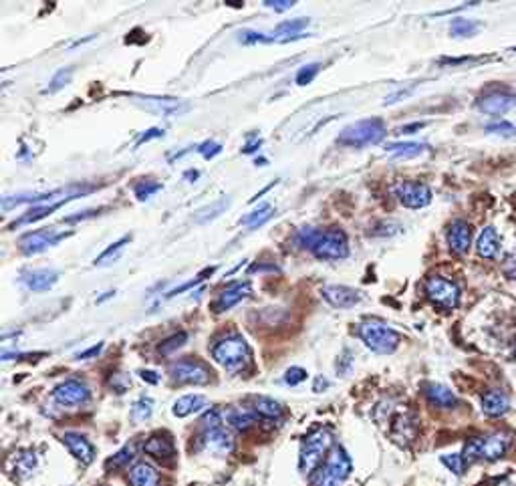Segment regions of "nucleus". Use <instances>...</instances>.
<instances>
[{
	"instance_id": "1",
	"label": "nucleus",
	"mask_w": 516,
	"mask_h": 486,
	"mask_svg": "<svg viewBox=\"0 0 516 486\" xmlns=\"http://www.w3.org/2000/svg\"><path fill=\"white\" fill-rule=\"evenodd\" d=\"M95 188L93 186H81V184H71L65 188H57L51 192H21V194H14V196H4L2 198V210L8 212L13 210L14 206H21V204H59V202H71L75 198L85 196L93 192Z\"/></svg>"
},
{
	"instance_id": "2",
	"label": "nucleus",
	"mask_w": 516,
	"mask_h": 486,
	"mask_svg": "<svg viewBox=\"0 0 516 486\" xmlns=\"http://www.w3.org/2000/svg\"><path fill=\"white\" fill-rule=\"evenodd\" d=\"M335 446L333 432L329 428H317L309 436H304L301 444V456H299V470L303 474H313L323 460L327 458L329 450Z\"/></svg>"
},
{
	"instance_id": "3",
	"label": "nucleus",
	"mask_w": 516,
	"mask_h": 486,
	"mask_svg": "<svg viewBox=\"0 0 516 486\" xmlns=\"http://www.w3.org/2000/svg\"><path fill=\"white\" fill-rule=\"evenodd\" d=\"M351 458L347 456L341 446H335L329 450L327 458L311 476V486H343V482L351 474Z\"/></svg>"
},
{
	"instance_id": "4",
	"label": "nucleus",
	"mask_w": 516,
	"mask_h": 486,
	"mask_svg": "<svg viewBox=\"0 0 516 486\" xmlns=\"http://www.w3.org/2000/svg\"><path fill=\"white\" fill-rule=\"evenodd\" d=\"M510 444H512V438L504 432L490 434V436H484V438H472V440L466 442L462 456L468 466L472 462H476V460L496 462V460H500L508 452Z\"/></svg>"
},
{
	"instance_id": "5",
	"label": "nucleus",
	"mask_w": 516,
	"mask_h": 486,
	"mask_svg": "<svg viewBox=\"0 0 516 486\" xmlns=\"http://www.w3.org/2000/svg\"><path fill=\"white\" fill-rule=\"evenodd\" d=\"M212 357L216 359V363L222 366L226 371L236 373L251 363L252 351L248 343L244 341L240 335H230V337H224L222 341L214 345Z\"/></svg>"
},
{
	"instance_id": "6",
	"label": "nucleus",
	"mask_w": 516,
	"mask_h": 486,
	"mask_svg": "<svg viewBox=\"0 0 516 486\" xmlns=\"http://www.w3.org/2000/svg\"><path fill=\"white\" fill-rule=\"evenodd\" d=\"M357 335L373 354L379 355L394 354L399 341H401V337H399L396 329H391L389 325L377 321V319H367V321L359 323Z\"/></svg>"
},
{
	"instance_id": "7",
	"label": "nucleus",
	"mask_w": 516,
	"mask_h": 486,
	"mask_svg": "<svg viewBox=\"0 0 516 486\" xmlns=\"http://www.w3.org/2000/svg\"><path fill=\"white\" fill-rule=\"evenodd\" d=\"M385 123L379 118H367L347 125L339 133L337 144L345 147H367L379 144L385 137Z\"/></svg>"
},
{
	"instance_id": "8",
	"label": "nucleus",
	"mask_w": 516,
	"mask_h": 486,
	"mask_svg": "<svg viewBox=\"0 0 516 486\" xmlns=\"http://www.w3.org/2000/svg\"><path fill=\"white\" fill-rule=\"evenodd\" d=\"M309 250L319 261H343L349 256V242L343 230L329 228V230H319L317 238Z\"/></svg>"
},
{
	"instance_id": "9",
	"label": "nucleus",
	"mask_w": 516,
	"mask_h": 486,
	"mask_svg": "<svg viewBox=\"0 0 516 486\" xmlns=\"http://www.w3.org/2000/svg\"><path fill=\"white\" fill-rule=\"evenodd\" d=\"M424 289L428 299L442 309H456L460 305V287L444 276H430Z\"/></svg>"
},
{
	"instance_id": "10",
	"label": "nucleus",
	"mask_w": 516,
	"mask_h": 486,
	"mask_svg": "<svg viewBox=\"0 0 516 486\" xmlns=\"http://www.w3.org/2000/svg\"><path fill=\"white\" fill-rule=\"evenodd\" d=\"M170 373H172L173 381L190 383V385H206V383H210V378H212L210 369L198 359H180L172 363Z\"/></svg>"
},
{
	"instance_id": "11",
	"label": "nucleus",
	"mask_w": 516,
	"mask_h": 486,
	"mask_svg": "<svg viewBox=\"0 0 516 486\" xmlns=\"http://www.w3.org/2000/svg\"><path fill=\"white\" fill-rule=\"evenodd\" d=\"M69 234L65 232H57L55 228H42V230H35V232H27L18 240V247L25 254H39L42 250L57 247L63 238Z\"/></svg>"
},
{
	"instance_id": "12",
	"label": "nucleus",
	"mask_w": 516,
	"mask_h": 486,
	"mask_svg": "<svg viewBox=\"0 0 516 486\" xmlns=\"http://www.w3.org/2000/svg\"><path fill=\"white\" fill-rule=\"evenodd\" d=\"M53 400L63 407L83 406L91 400L89 388L79 380H67L53 390Z\"/></svg>"
},
{
	"instance_id": "13",
	"label": "nucleus",
	"mask_w": 516,
	"mask_h": 486,
	"mask_svg": "<svg viewBox=\"0 0 516 486\" xmlns=\"http://www.w3.org/2000/svg\"><path fill=\"white\" fill-rule=\"evenodd\" d=\"M135 103L144 107L147 111L154 113H161V115H180L190 109V103H185L182 99H173V97H154V95H132Z\"/></svg>"
},
{
	"instance_id": "14",
	"label": "nucleus",
	"mask_w": 516,
	"mask_h": 486,
	"mask_svg": "<svg viewBox=\"0 0 516 486\" xmlns=\"http://www.w3.org/2000/svg\"><path fill=\"white\" fill-rule=\"evenodd\" d=\"M200 448L210 452V454H216V456H226V454H230L234 450V438H232V434L228 432L224 426L202 430Z\"/></svg>"
},
{
	"instance_id": "15",
	"label": "nucleus",
	"mask_w": 516,
	"mask_h": 486,
	"mask_svg": "<svg viewBox=\"0 0 516 486\" xmlns=\"http://www.w3.org/2000/svg\"><path fill=\"white\" fill-rule=\"evenodd\" d=\"M396 194L399 202L411 210L425 208L432 202V190L425 184H420V182H401V184H397Z\"/></svg>"
},
{
	"instance_id": "16",
	"label": "nucleus",
	"mask_w": 516,
	"mask_h": 486,
	"mask_svg": "<svg viewBox=\"0 0 516 486\" xmlns=\"http://www.w3.org/2000/svg\"><path fill=\"white\" fill-rule=\"evenodd\" d=\"M478 109L486 115H503L516 106V95L508 91H492L476 101Z\"/></svg>"
},
{
	"instance_id": "17",
	"label": "nucleus",
	"mask_w": 516,
	"mask_h": 486,
	"mask_svg": "<svg viewBox=\"0 0 516 486\" xmlns=\"http://www.w3.org/2000/svg\"><path fill=\"white\" fill-rule=\"evenodd\" d=\"M57 281H59V273L55 269H33L21 275V285L33 293H45L53 289Z\"/></svg>"
},
{
	"instance_id": "18",
	"label": "nucleus",
	"mask_w": 516,
	"mask_h": 486,
	"mask_svg": "<svg viewBox=\"0 0 516 486\" xmlns=\"http://www.w3.org/2000/svg\"><path fill=\"white\" fill-rule=\"evenodd\" d=\"M251 293H252V287L248 281L228 285V287H226V289L218 295V299H216V303L212 305L214 313H224V311H228V309L236 307L240 301H244L246 297H251Z\"/></svg>"
},
{
	"instance_id": "19",
	"label": "nucleus",
	"mask_w": 516,
	"mask_h": 486,
	"mask_svg": "<svg viewBox=\"0 0 516 486\" xmlns=\"http://www.w3.org/2000/svg\"><path fill=\"white\" fill-rule=\"evenodd\" d=\"M323 299L329 303L335 309H353L355 305H359L361 297L355 289L351 287H345V285H329V287H323L321 289Z\"/></svg>"
},
{
	"instance_id": "20",
	"label": "nucleus",
	"mask_w": 516,
	"mask_h": 486,
	"mask_svg": "<svg viewBox=\"0 0 516 486\" xmlns=\"http://www.w3.org/2000/svg\"><path fill=\"white\" fill-rule=\"evenodd\" d=\"M63 444L69 448V452L75 456V458L83 462V464H91L93 460H95V446H93L91 442L85 438V436H81L79 432H65L63 434Z\"/></svg>"
},
{
	"instance_id": "21",
	"label": "nucleus",
	"mask_w": 516,
	"mask_h": 486,
	"mask_svg": "<svg viewBox=\"0 0 516 486\" xmlns=\"http://www.w3.org/2000/svg\"><path fill=\"white\" fill-rule=\"evenodd\" d=\"M472 244V230L468 222L464 220H454V222L448 226V247L454 254H466L468 249Z\"/></svg>"
},
{
	"instance_id": "22",
	"label": "nucleus",
	"mask_w": 516,
	"mask_h": 486,
	"mask_svg": "<svg viewBox=\"0 0 516 486\" xmlns=\"http://www.w3.org/2000/svg\"><path fill=\"white\" fill-rule=\"evenodd\" d=\"M510 395L504 390H490L482 395V412L488 418H500L510 409Z\"/></svg>"
},
{
	"instance_id": "23",
	"label": "nucleus",
	"mask_w": 516,
	"mask_h": 486,
	"mask_svg": "<svg viewBox=\"0 0 516 486\" xmlns=\"http://www.w3.org/2000/svg\"><path fill=\"white\" fill-rule=\"evenodd\" d=\"M144 452L154 456L158 460L172 458L176 454V446H173L172 438L170 436H164V434H154L147 438V442L144 444Z\"/></svg>"
},
{
	"instance_id": "24",
	"label": "nucleus",
	"mask_w": 516,
	"mask_h": 486,
	"mask_svg": "<svg viewBox=\"0 0 516 486\" xmlns=\"http://www.w3.org/2000/svg\"><path fill=\"white\" fill-rule=\"evenodd\" d=\"M415 432H418V426H415V420L411 418L410 414H399V416L394 418L391 438L396 440L397 444L408 446L411 440L415 438Z\"/></svg>"
},
{
	"instance_id": "25",
	"label": "nucleus",
	"mask_w": 516,
	"mask_h": 486,
	"mask_svg": "<svg viewBox=\"0 0 516 486\" xmlns=\"http://www.w3.org/2000/svg\"><path fill=\"white\" fill-rule=\"evenodd\" d=\"M130 485L132 486H161L159 473L147 462H137L130 470Z\"/></svg>"
},
{
	"instance_id": "26",
	"label": "nucleus",
	"mask_w": 516,
	"mask_h": 486,
	"mask_svg": "<svg viewBox=\"0 0 516 486\" xmlns=\"http://www.w3.org/2000/svg\"><path fill=\"white\" fill-rule=\"evenodd\" d=\"M476 252L482 259H496L500 252V237L494 226H486L476 240Z\"/></svg>"
},
{
	"instance_id": "27",
	"label": "nucleus",
	"mask_w": 516,
	"mask_h": 486,
	"mask_svg": "<svg viewBox=\"0 0 516 486\" xmlns=\"http://www.w3.org/2000/svg\"><path fill=\"white\" fill-rule=\"evenodd\" d=\"M256 418H258V414L254 407H230V409H226L224 424H230L234 430H248L256 422Z\"/></svg>"
},
{
	"instance_id": "28",
	"label": "nucleus",
	"mask_w": 516,
	"mask_h": 486,
	"mask_svg": "<svg viewBox=\"0 0 516 486\" xmlns=\"http://www.w3.org/2000/svg\"><path fill=\"white\" fill-rule=\"evenodd\" d=\"M425 397L432 406L444 407V409H452L458 404L456 395L452 394L446 385H440V383H428L425 385Z\"/></svg>"
},
{
	"instance_id": "29",
	"label": "nucleus",
	"mask_w": 516,
	"mask_h": 486,
	"mask_svg": "<svg viewBox=\"0 0 516 486\" xmlns=\"http://www.w3.org/2000/svg\"><path fill=\"white\" fill-rule=\"evenodd\" d=\"M206 406H208V400L204 395L188 394L182 395L180 400H176L172 412L173 416H178V418H185V416H192V414H196V412H200L202 407Z\"/></svg>"
},
{
	"instance_id": "30",
	"label": "nucleus",
	"mask_w": 516,
	"mask_h": 486,
	"mask_svg": "<svg viewBox=\"0 0 516 486\" xmlns=\"http://www.w3.org/2000/svg\"><path fill=\"white\" fill-rule=\"evenodd\" d=\"M385 149H387L394 158L410 159L422 156L425 149H428V145L420 144V142H397V144H387L385 145Z\"/></svg>"
},
{
	"instance_id": "31",
	"label": "nucleus",
	"mask_w": 516,
	"mask_h": 486,
	"mask_svg": "<svg viewBox=\"0 0 516 486\" xmlns=\"http://www.w3.org/2000/svg\"><path fill=\"white\" fill-rule=\"evenodd\" d=\"M132 242V237H123L120 238L117 242L109 244V249H105L97 259H95V266H107V264H113L120 261L121 252L125 250V247Z\"/></svg>"
},
{
	"instance_id": "32",
	"label": "nucleus",
	"mask_w": 516,
	"mask_h": 486,
	"mask_svg": "<svg viewBox=\"0 0 516 486\" xmlns=\"http://www.w3.org/2000/svg\"><path fill=\"white\" fill-rule=\"evenodd\" d=\"M230 206V198H220V200H216L212 202L210 206H206V208H200L196 212V216H194V220L198 224H206L214 220V218H218L220 214H224V210Z\"/></svg>"
},
{
	"instance_id": "33",
	"label": "nucleus",
	"mask_w": 516,
	"mask_h": 486,
	"mask_svg": "<svg viewBox=\"0 0 516 486\" xmlns=\"http://www.w3.org/2000/svg\"><path fill=\"white\" fill-rule=\"evenodd\" d=\"M273 216H275V208H273L270 204H263V206H258L256 210H252L248 216L240 218V224L246 226V228H258V226H263L265 222H268Z\"/></svg>"
},
{
	"instance_id": "34",
	"label": "nucleus",
	"mask_w": 516,
	"mask_h": 486,
	"mask_svg": "<svg viewBox=\"0 0 516 486\" xmlns=\"http://www.w3.org/2000/svg\"><path fill=\"white\" fill-rule=\"evenodd\" d=\"M254 409H256L258 416H263L266 420H278L282 416V406L275 402L273 397H256Z\"/></svg>"
},
{
	"instance_id": "35",
	"label": "nucleus",
	"mask_w": 516,
	"mask_h": 486,
	"mask_svg": "<svg viewBox=\"0 0 516 486\" xmlns=\"http://www.w3.org/2000/svg\"><path fill=\"white\" fill-rule=\"evenodd\" d=\"M154 414V400L149 395H142L133 402L132 406V420L133 422H146L151 418Z\"/></svg>"
},
{
	"instance_id": "36",
	"label": "nucleus",
	"mask_w": 516,
	"mask_h": 486,
	"mask_svg": "<svg viewBox=\"0 0 516 486\" xmlns=\"http://www.w3.org/2000/svg\"><path fill=\"white\" fill-rule=\"evenodd\" d=\"M35 468H37V458H35L33 452H23L14 458V473L21 478H28Z\"/></svg>"
},
{
	"instance_id": "37",
	"label": "nucleus",
	"mask_w": 516,
	"mask_h": 486,
	"mask_svg": "<svg viewBox=\"0 0 516 486\" xmlns=\"http://www.w3.org/2000/svg\"><path fill=\"white\" fill-rule=\"evenodd\" d=\"M71 79H73V69H71V67L59 69V71L53 75V79L49 81V87L45 89V93H51V95H53V93L65 89L67 85L71 83Z\"/></svg>"
},
{
	"instance_id": "38",
	"label": "nucleus",
	"mask_w": 516,
	"mask_h": 486,
	"mask_svg": "<svg viewBox=\"0 0 516 486\" xmlns=\"http://www.w3.org/2000/svg\"><path fill=\"white\" fill-rule=\"evenodd\" d=\"M133 458H135V448L133 446L121 448L115 456H111V458L105 460V468L107 470H111V468H113V470H115V468H123V466H127Z\"/></svg>"
},
{
	"instance_id": "39",
	"label": "nucleus",
	"mask_w": 516,
	"mask_h": 486,
	"mask_svg": "<svg viewBox=\"0 0 516 486\" xmlns=\"http://www.w3.org/2000/svg\"><path fill=\"white\" fill-rule=\"evenodd\" d=\"M185 341H188V333H185V331L173 333L172 337H168L166 341H161V345L158 347V351L161 355H172L173 351H178Z\"/></svg>"
},
{
	"instance_id": "40",
	"label": "nucleus",
	"mask_w": 516,
	"mask_h": 486,
	"mask_svg": "<svg viewBox=\"0 0 516 486\" xmlns=\"http://www.w3.org/2000/svg\"><path fill=\"white\" fill-rule=\"evenodd\" d=\"M476 30H478L476 23L466 21V18H456V21H452L450 25L452 37H470V35H474Z\"/></svg>"
},
{
	"instance_id": "41",
	"label": "nucleus",
	"mask_w": 516,
	"mask_h": 486,
	"mask_svg": "<svg viewBox=\"0 0 516 486\" xmlns=\"http://www.w3.org/2000/svg\"><path fill=\"white\" fill-rule=\"evenodd\" d=\"M442 464L448 468V470H452V473L456 474V476H460V474H464V470L468 468V464H466V460H464L462 454H446V456H442Z\"/></svg>"
},
{
	"instance_id": "42",
	"label": "nucleus",
	"mask_w": 516,
	"mask_h": 486,
	"mask_svg": "<svg viewBox=\"0 0 516 486\" xmlns=\"http://www.w3.org/2000/svg\"><path fill=\"white\" fill-rule=\"evenodd\" d=\"M159 190H161V184H159V182H139V184L133 188L135 198H137L139 202H146V200H149V198L154 196V194H158Z\"/></svg>"
},
{
	"instance_id": "43",
	"label": "nucleus",
	"mask_w": 516,
	"mask_h": 486,
	"mask_svg": "<svg viewBox=\"0 0 516 486\" xmlns=\"http://www.w3.org/2000/svg\"><path fill=\"white\" fill-rule=\"evenodd\" d=\"M319 69H321V65H319V63H309V65L301 67V69H299V73H297V77H294L297 85H301V87L309 85L311 81L317 77Z\"/></svg>"
},
{
	"instance_id": "44",
	"label": "nucleus",
	"mask_w": 516,
	"mask_h": 486,
	"mask_svg": "<svg viewBox=\"0 0 516 486\" xmlns=\"http://www.w3.org/2000/svg\"><path fill=\"white\" fill-rule=\"evenodd\" d=\"M486 132L488 133H496V135H503V137H508L516 132V128L512 123L508 121H492L486 125Z\"/></svg>"
},
{
	"instance_id": "45",
	"label": "nucleus",
	"mask_w": 516,
	"mask_h": 486,
	"mask_svg": "<svg viewBox=\"0 0 516 486\" xmlns=\"http://www.w3.org/2000/svg\"><path fill=\"white\" fill-rule=\"evenodd\" d=\"M109 385L113 388V392L125 394V392L130 390V385H132V380H130V375H125V373H113L111 380H109Z\"/></svg>"
},
{
	"instance_id": "46",
	"label": "nucleus",
	"mask_w": 516,
	"mask_h": 486,
	"mask_svg": "<svg viewBox=\"0 0 516 486\" xmlns=\"http://www.w3.org/2000/svg\"><path fill=\"white\" fill-rule=\"evenodd\" d=\"M220 152H222V145L218 144V142H204L202 145H198V154L204 159L216 158Z\"/></svg>"
},
{
	"instance_id": "47",
	"label": "nucleus",
	"mask_w": 516,
	"mask_h": 486,
	"mask_svg": "<svg viewBox=\"0 0 516 486\" xmlns=\"http://www.w3.org/2000/svg\"><path fill=\"white\" fill-rule=\"evenodd\" d=\"M306 380V371L303 368H291L285 371V383L287 385H299Z\"/></svg>"
},
{
	"instance_id": "48",
	"label": "nucleus",
	"mask_w": 516,
	"mask_h": 486,
	"mask_svg": "<svg viewBox=\"0 0 516 486\" xmlns=\"http://www.w3.org/2000/svg\"><path fill=\"white\" fill-rule=\"evenodd\" d=\"M263 4H265L266 9H273L277 13H285V11H291L297 2L294 0H265Z\"/></svg>"
},
{
	"instance_id": "49",
	"label": "nucleus",
	"mask_w": 516,
	"mask_h": 486,
	"mask_svg": "<svg viewBox=\"0 0 516 486\" xmlns=\"http://www.w3.org/2000/svg\"><path fill=\"white\" fill-rule=\"evenodd\" d=\"M164 130H159V128H151V130H147L139 135V140H137V144L135 147H139V145L147 144V142H151V140H158V137H164Z\"/></svg>"
},
{
	"instance_id": "50",
	"label": "nucleus",
	"mask_w": 516,
	"mask_h": 486,
	"mask_svg": "<svg viewBox=\"0 0 516 486\" xmlns=\"http://www.w3.org/2000/svg\"><path fill=\"white\" fill-rule=\"evenodd\" d=\"M101 210H87V212H77L75 216H67L65 222L71 224V222H79V220H85V218H91L95 214H99Z\"/></svg>"
},
{
	"instance_id": "51",
	"label": "nucleus",
	"mask_w": 516,
	"mask_h": 486,
	"mask_svg": "<svg viewBox=\"0 0 516 486\" xmlns=\"http://www.w3.org/2000/svg\"><path fill=\"white\" fill-rule=\"evenodd\" d=\"M101 349H103V343H97V345L89 347L87 351H81V354L77 355V359H79V361H83V359H91V357H95V355H99Z\"/></svg>"
},
{
	"instance_id": "52",
	"label": "nucleus",
	"mask_w": 516,
	"mask_h": 486,
	"mask_svg": "<svg viewBox=\"0 0 516 486\" xmlns=\"http://www.w3.org/2000/svg\"><path fill=\"white\" fill-rule=\"evenodd\" d=\"M139 375H142V380L147 381V383H151V385H158L159 383V378L156 371H151V369H144V371H139Z\"/></svg>"
},
{
	"instance_id": "53",
	"label": "nucleus",
	"mask_w": 516,
	"mask_h": 486,
	"mask_svg": "<svg viewBox=\"0 0 516 486\" xmlns=\"http://www.w3.org/2000/svg\"><path fill=\"white\" fill-rule=\"evenodd\" d=\"M260 145H263V142H260V140L256 137L254 142H251V144L244 145V147H242V152H244V154H254V152H256V149H258Z\"/></svg>"
},
{
	"instance_id": "54",
	"label": "nucleus",
	"mask_w": 516,
	"mask_h": 486,
	"mask_svg": "<svg viewBox=\"0 0 516 486\" xmlns=\"http://www.w3.org/2000/svg\"><path fill=\"white\" fill-rule=\"evenodd\" d=\"M422 128H424V123H413V125H406V128H401L399 132H401V133L418 132V130H422Z\"/></svg>"
},
{
	"instance_id": "55",
	"label": "nucleus",
	"mask_w": 516,
	"mask_h": 486,
	"mask_svg": "<svg viewBox=\"0 0 516 486\" xmlns=\"http://www.w3.org/2000/svg\"><path fill=\"white\" fill-rule=\"evenodd\" d=\"M327 385H329V383H327V380H323V378H317V380H315V385H313V392H321V388L325 390Z\"/></svg>"
},
{
	"instance_id": "56",
	"label": "nucleus",
	"mask_w": 516,
	"mask_h": 486,
	"mask_svg": "<svg viewBox=\"0 0 516 486\" xmlns=\"http://www.w3.org/2000/svg\"><path fill=\"white\" fill-rule=\"evenodd\" d=\"M113 295H115V290H107V293H105V295H103V297H101V299H97V303H103V301H105V299H111Z\"/></svg>"
},
{
	"instance_id": "57",
	"label": "nucleus",
	"mask_w": 516,
	"mask_h": 486,
	"mask_svg": "<svg viewBox=\"0 0 516 486\" xmlns=\"http://www.w3.org/2000/svg\"><path fill=\"white\" fill-rule=\"evenodd\" d=\"M506 271H508V275L512 276V278H515V283H516V263L510 264V266H508Z\"/></svg>"
},
{
	"instance_id": "58",
	"label": "nucleus",
	"mask_w": 516,
	"mask_h": 486,
	"mask_svg": "<svg viewBox=\"0 0 516 486\" xmlns=\"http://www.w3.org/2000/svg\"><path fill=\"white\" fill-rule=\"evenodd\" d=\"M185 178H194V180H196V178H198V171H188Z\"/></svg>"
},
{
	"instance_id": "59",
	"label": "nucleus",
	"mask_w": 516,
	"mask_h": 486,
	"mask_svg": "<svg viewBox=\"0 0 516 486\" xmlns=\"http://www.w3.org/2000/svg\"><path fill=\"white\" fill-rule=\"evenodd\" d=\"M515 357H516V349H515Z\"/></svg>"
}]
</instances>
